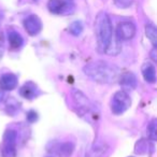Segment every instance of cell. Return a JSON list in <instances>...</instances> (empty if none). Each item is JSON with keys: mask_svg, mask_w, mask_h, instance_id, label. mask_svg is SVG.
I'll return each mask as SVG.
<instances>
[{"mask_svg": "<svg viewBox=\"0 0 157 157\" xmlns=\"http://www.w3.org/2000/svg\"><path fill=\"white\" fill-rule=\"evenodd\" d=\"M96 35L97 43L100 52L111 56H115L120 53L121 45L118 39L113 38V27L109 15L105 12H100L96 18Z\"/></svg>", "mask_w": 157, "mask_h": 157, "instance_id": "6da1fadb", "label": "cell"}, {"mask_svg": "<svg viewBox=\"0 0 157 157\" xmlns=\"http://www.w3.org/2000/svg\"><path fill=\"white\" fill-rule=\"evenodd\" d=\"M84 72L87 76L98 83L109 84L120 78V69L116 66L107 61H95L84 67Z\"/></svg>", "mask_w": 157, "mask_h": 157, "instance_id": "7a4b0ae2", "label": "cell"}, {"mask_svg": "<svg viewBox=\"0 0 157 157\" xmlns=\"http://www.w3.org/2000/svg\"><path fill=\"white\" fill-rule=\"evenodd\" d=\"M131 105V99L129 95L124 90H120L113 96L111 101L112 112L116 115L124 113L127 109Z\"/></svg>", "mask_w": 157, "mask_h": 157, "instance_id": "3957f363", "label": "cell"}, {"mask_svg": "<svg viewBox=\"0 0 157 157\" xmlns=\"http://www.w3.org/2000/svg\"><path fill=\"white\" fill-rule=\"evenodd\" d=\"M16 139L17 133L15 130H7L3 136V142L1 145V156L15 157L16 155Z\"/></svg>", "mask_w": 157, "mask_h": 157, "instance_id": "277c9868", "label": "cell"}, {"mask_svg": "<svg viewBox=\"0 0 157 157\" xmlns=\"http://www.w3.org/2000/svg\"><path fill=\"white\" fill-rule=\"evenodd\" d=\"M136 35V26L131 22H122L116 28V37L118 40H130Z\"/></svg>", "mask_w": 157, "mask_h": 157, "instance_id": "5b68a950", "label": "cell"}, {"mask_svg": "<svg viewBox=\"0 0 157 157\" xmlns=\"http://www.w3.org/2000/svg\"><path fill=\"white\" fill-rule=\"evenodd\" d=\"M72 97H73L75 105L78 108H81L82 111L90 113L94 110V105H92V102L88 100V98L82 92H80L78 90H72Z\"/></svg>", "mask_w": 157, "mask_h": 157, "instance_id": "8992f818", "label": "cell"}, {"mask_svg": "<svg viewBox=\"0 0 157 157\" xmlns=\"http://www.w3.org/2000/svg\"><path fill=\"white\" fill-rule=\"evenodd\" d=\"M24 27L26 31L30 36H36L41 31L42 29V23L40 18L36 15H30L24 21Z\"/></svg>", "mask_w": 157, "mask_h": 157, "instance_id": "52a82bcc", "label": "cell"}, {"mask_svg": "<svg viewBox=\"0 0 157 157\" xmlns=\"http://www.w3.org/2000/svg\"><path fill=\"white\" fill-rule=\"evenodd\" d=\"M48 8L54 14H63L70 10V2L67 0H50Z\"/></svg>", "mask_w": 157, "mask_h": 157, "instance_id": "ba28073f", "label": "cell"}, {"mask_svg": "<svg viewBox=\"0 0 157 157\" xmlns=\"http://www.w3.org/2000/svg\"><path fill=\"white\" fill-rule=\"evenodd\" d=\"M120 83L124 90H132L137 87V78L131 72H125L120 75Z\"/></svg>", "mask_w": 157, "mask_h": 157, "instance_id": "9c48e42d", "label": "cell"}, {"mask_svg": "<svg viewBox=\"0 0 157 157\" xmlns=\"http://www.w3.org/2000/svg\"><path fill=\"white\" fill-rule=\"evenodd\" d=\"M17 86V78L12 73L3 74L0 78V88L2 90H12Z\"/></svg>", "mask_w": 157, "mask_h": 157, "instance_id": "30bf717a", "label": "cell"}, {"mask_svg": "<svg viewBox=\"0 0 157 157\" xmlns=\"http://www.w3.org/2000/svg\"><path fill=\"white\" fill-rule=\"evenodd\" d=\"M20 94L26 99H33L39 95L38 86L33 82H27L20 88Z\"/></svg>", "mask_w": 157, "mask_h": 157, "instance_id": "8fae6325", "label": "cell"}, {"mask_svg": "<svg viewBox=\"0 0 157 157\" xmlns=\"http://www.w3.org/2000/svg\"><path fill=\"white\" fill-rule=\"evenodd\" d=\"M142 74L147 83H155L156 81V70L153 63H145L142 66Z\"/></svg>", "mask_w": 157, "mask_h": 157, "instance_id": "7c38bea8", "label": "cell"}, {"mask_svg": "<svg viewBox=\"0 0 157 157\" xmlns=\"http://www.w3.org/2000/svg\"><path fill=\"white\" fill-rule=\"evenodd\" d=\"M8 38H9L10 45H11L12 48H22L23 44H24V39H23V37L18 33H16V31H13V30L10 31Z\"/></svg>", "mask_w": 157, "mask_h": 157, "instance_id": "4fadbf2b", "label": "cell"}, {"mask_svg": "<svg viewBox=\"0 0 157 157\" xmlns=\"http://www.w3.org/2000/svg\"><path fill=\"white\" fill-rule=\"evenodd\" d=\"M145 33L146 37L150 39V41L152 42V44L154 45V48L156 46L157 44V30L156 27L154 26L153 24H147L145 27Z\"/></svg>", "mask_w": 157, "mask_h": 157, "instance_id": "5bb4252c", "label": "cell"}, {"mask_svg": "<svg viewBox=\"0 0 157 157\" xmlns=\"http://www.w3.org/2000/svg\"><path fill=\"white\" fill-rule=\"evenodd\" d=\"M147 135L148 138H150L152 141H155L157 139V121L153 120L152 122L150 123L147 127Z\"/></svg>", "mask_w": 157, "mask_h": 157, "instance_id": "9a60e30c", "label": "cell"}, {"mask_svg": "<svg viewBox=\"0 0 157 157\" xmlns=\"http://www.w3.org/2000/svg\"><path fill=\"white\" fill-rule=\"evenodd\" d=\"M69 29H70V33L73 36H78L81 35L82 31H83V25H82V23L80 21H75V22H73L70 25Z\"/></svg>", "mask_w": 157, "mask_h": 157, "instance_id": "2e32d148", "label": "cell"}, {"mask_svg": "<svg viewBox=\"0 0 157 157\" xmlns=\"http://www.w3.org/2000/svg\"><path fill=\"white\" fill-rule=\"evenodd\" d=\"M113 1H114V5L117 8H121V9L129 8L133 2V0H113Z\"/></svg>", "mask_w": 157, "mask_h": 157, "instance_id": "e0dca14e", "label": "cell"}, {"mask_svg": "<svg viewBox=\"0 0 157 157\" xmlns=\"http://www.w3.org/2000/svg\"><path fill=\"white\" fill-rule=\"evenodd\" d=\"M72 145L70 143H65L61 146V153H63L65 155H70L72 153Z\"/></svg>", "mask_w": 157, "mask_h": 157, "instance_id": "ac0fdd59", "label": "cell"}, {"mask_svg": "<svg viewBox=\"0 0 157 157\" xmlns=\"http://www.w3.org/2000/svg\"><path fill=\"white\" fill-rule=\"evenodd\" d=\"M27 120L30 123L36 122V121L38 120V114L36 113L35 111H29L28 113H27Z\"/></svg>", "mask_w": 157, "mask_h": 157, "instance_id": "d6986e66", "label": "cell"}, {"mask_svg": "<svg viewBox=\"0 0 157 157\" xmlns=\"http://www.w3.org/2000/svg\"><path fill=\"white\" fill-rule=\"evenodd\" d=\"M3 55V38L0 36V59Z\"/></svg>", "mask_w": 157, "mask_h": 157, "instance_id": "ffe728a7", "label": "cell"}, {"mask_svg": "<svg viewBox=\"0 0 157 157\" xmlns=\"http://www.w3.org/2000/svg\"><path fill=\"white\" fill-rule=\"evenodd\" d=\"M3 97H5V94H3V90L0 88V101L3 100Z\"/></svg>", "mask_w": 157, "mask_h": 157, "instance_id": "44dd1931", "label": "cell"}]
</instances>
